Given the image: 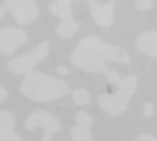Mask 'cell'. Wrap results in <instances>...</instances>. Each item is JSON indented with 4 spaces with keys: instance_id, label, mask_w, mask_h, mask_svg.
Listing matches in <instances>:
<instances>
[{
    "instance_id": "cell-14",
    "label": "cell",
    "mask_w": 157,
    "mask_h": 141,
    "mask_svg": "<svg viewBox=\"0 0 157 141\" xmlns=\"http://www.w3.org/2000/svg\"><path fill=\"white\" fill-rule=\"evenodd\" d=\"M74 102L77 106H86L90 101L89 93L84 88H77L73 92L72 95Z\"/></svg>"
},
{
    "instance_id": "cell-1",
    "label": "cell",
    "mask_w": 157,
    "mask_h": 141,
    "mask_svg": "<svg viewBox=\"0 0 157 141\" xmlns=\"http://www.w3.org/2000/svg\"><path fill=\"white\" fill-rule=\"evenodd\" d=\"M71 61L74 65L86 72H106V63L117 61L129 63V54L119 47L103 41L97 36L84 38L74 50Z\"/></svg>"
},
{
    "instance_id": "cell-17",
    "label": "cell",
    "mask_w": 157,
    "mask_h": 141,
    "mask_svg": "<svg viewBox=\"0 0 157 141\" xmlns=\"http://www.w3.org/2000/svg\"><path fill=\"white\" fill-rule=\"evenodd\" d=\"M136 141H157V138L150 134H142L137 138Z\"/></svg>"
},
{
    "instance_id": "cell-6",
    "label": "cell",
    "mask_w": 157,
    "mask_h": 141,
    "mask_svg": "<svg viewBox=\"0 0 157 141\" xmlns=\"http://www.w3.org/2000/svg\"><path fill=\"white\" fill-rule=\"evenodd\" d=\"M8 9L11 10L13 17L19 25L31 23L39 15V7L31 0H12L6 1Z\"/></svg>"
},
{
    "instance_id": "cell-16",
    "label": "cell",
    "mask_w": 157,
    "mask_h": 141,
    "mask_svg": "<svg viewBox=\"0 0 157 141\" xmlns=\"http://www.w3.org/2000/svg\"><path fill=\"white\" fill-rule=\"evenodd\" d=\"M136 7L140 10H147L149 8L152 7V6L154 5V2L153 1H149V0H140V1H137L136 2Z\"/></svg>"
},
{
    "instance_id": "cell-20",
    "label": "cell",
    "mask_w": 157,
    "mask_h": 141,
    "mask_svg": "<svg viewBox=\"0 0 157 141\" xmlns=\"http://www.w3.org/2000/svg\"><path fill=\"white\" fill-rule=\"evenodd\" d=\"M7 10H9V9H8V6H7L6 1L1 2L0 3V17H2Z\"/></svg>"
},
{
    "instance_id": "cell-8",
    "label": "cell",
    "mask_w": 157,
    "mask_h": 141,
    "mask_svg": "<svg viewBox=\"0 0 157 141\" xmlns=\"http://www.w3.org/2000/svg\"><path fill=\"white\" fill-rule=\"evenodd\" d=\"M88 3L92 17L97 25L103 28H108L113 25L115 2L109 1L101 4L96 1H89Z\"/></svg>"
},
{
    "instance_id": "cell-4",
    "label": "cell",
    "mask_w": 157,
    "mask_h": 141,
    "mask_svg": "<svg viewBox=\"0 0 157 141\" xmlns=\"http://www.w3.org/2000/svg\"><path fill=\"white\" fill-rule=\"evenodd\" d=\"M49 50V43L42 42L28 53L12 59L8 62V68L17 74L27 75L31 72L32 69L48 55Z\"/></svg>"
},
{
    "instance_id": "cell-5",
    "label": "cell",
    "mask_w": 157,
    "mask_h": 141,
    "mask_svg": "<svg viewBox=\"0 0 157 141\" xmlns=\"http://www.w3.org/2000/svg\"><path fill=\"white\" fill-rule=\"evenodd\" d=\"M25 126L28 130H34L37 128H43L45 133L40 141H52V135L62 129L59 119L44 110H39L29 114L26 118Z\"/></svg>"
},
{
    "instance_id": "cell-13",
    "label": "cell",
    "mask_w": 157,
    "mask_h": 141,
    "mask_svg": "<svg viewBox=\"0 0 157 141\" xmlns=\"http://www.w3.org/2000/svg\"><path fill=\"white\" fill-rule=\"evenodd\" d=\"M71 138L73 141H93V137L88 128L81 126H75L71 128Z\"/></svg>"
},
{
    "instance_id": "cell-21",
    "label": "cell",
    "mask_w": 157,
    "mask_h": 141,
    "mask_svg": "<svg viewBox=\"0 0 157 141\" xmlns=\"http://www.w3.org/2000/svg\"><path fill=\"white\" fill-rule=\"evenodd\" d=\"M7 97V92L2 87L0 86V104Z\"/></svg>"
},
{
    "instance_id": "cell-10",
    "label": "cell",
    "mask_w": 157,
    "mask_h": 141,
    "mask_svg": "<svg viewBox=\"0 0 157 141\" xmlns=\"http://www.w3.org/2000/svg\"><path fill=\"white\" fill-rule=\"evenodd\" d=\"M136 47L142 52L157 60V31L142 33L137 39Z\"/></svg>"
},
{
    "instance_id": "cell-18",
    "label": "cell",
    "mask_w": 157,
    "mask_h": 141,
    "mask_svg": "<svg viewBox=\"0 0 157 141\" xmlns=\"http://www.w3.org/2000/svg\"><path fill=\"white\" fill-rule=\"evenodd\" d=\"M144 113L146 117H151L154 114V107L153 105L151 103H146L144 105Z\"/></svg>"
},
{
    "instance_id": "cell-3",
    "label": "cell",
    "mask_w": 157,
    "mask_h": 141,
    "mask_svg": "<svg viewBox=\"0 0 157 141\" xmlns=\"http://www.w3.org/2000/svg\"><path fill=\"white\" fill-rule=\"evenodd\" d=\"M106 73L109 81L117 85V90L112 95H100L98 98V104L106 113L115 117L127 108L131 98L136 92L138 78L133 74L120 77L116 72L109 70Z\"/></svg>"
},
{
    "instance_id": "cell-9",
    "label": "cell",
    "mask_w": 157,
    "mask_h": 141,
    "mask_svg": "<svg viewBox=\"0 0 157 141\" xmlns=\"http://www.w3.org/2000/svg\"><path fill=\"white\" fill-rule=\"evenodd\" d=\"M0 141H21L16 132V118L6 110H0Z\"/></svg>"
},
{
    "instance_id": "cell-19",
    "label": "cell",
    "mask_w": 157,
    "mask_h": 141,
    "mask_svg": "<svg viewBox=\"0 0 157 141\" xmlns=\"http://www.w3.org/2000/svg\"><path fill=\"white\" fill-rule=\"evenodd\" d=\"M56 72L59 74V75H66L68 72H69V70L66 66H63V65H61V66H58L57 69H56Z\"/></svg>"
},
{
    "instance_id": "cell-12",
    "label": "cell",
    "mask_w": 157,
    "mask_h": 141,
    "mask_svg": "<svg viewBox=\"0 0 157 141\" xmlns=\"http://www.w3.org/2000/svg\"><path fill=\"white\" fill-rule=\"evenodd\" d=\"M79 28V23L75 19L69 22H61L55 29L56 34L62 39L71 38Z\"/></svg>"
},
{
    "instance_id": "cell-7",
    "label": "cell",
    "mask_w": 157,
    "mask_h": 141,
    "mask_svg": "<svg viewBox=\"0 0 157 141\" xmlns=\"http://www.w3.org/2000/svg\"><path fill=\"white\" fill-rule=\"evenodd\" d=\"M28 39L26 32L18 28L7 27L0 30V53L11 55L20 45Z\"/></svg>"
},
{
    "instance_id": "cell-2",
    "label": "cell",
    "mask_w": 157,
    "mask_h": 141,
    "mask_svg": "<svg viewBox=\"0 0 157 141\" xmlns=\"http://www.w3.org/2000/svg\"><path fill=\"white\" fill-rule=\"evenodd\" d=\"M19 90L27 98L40 103L53 101L70 93V87L63 80L34 72L25 76Z\"/></svg>"
},
{
    "instance_id": "cell-15",
    "label": "cell",
    "mask_w": 157,
    "mask_h": 141,
    "mask_svg": "<svg viewBox=\"0 0 157 141\" xmlns=\"http://www.w3.org/2000/svg\"><path fill=\"white\" fill-rule=\"evenodd\" d=\"M75 121L78 126L84 127L88 129L93 126V118L85 111H80L77 113V115L75 116Z\"/></svg>"
},
{
    "instance_id": "cell-11",
    "label": "cell",
    "mask_w": 157,
    "mask_h": 141,
    "mask_svg": "<svg viewBox=\"0 0 157 141\" xmlns=\"http://www.w3.org/2000/svg\"><path fill=\"white\" fill-rule=\"evenodd\" d=\"M50 11L55 16L62 18V22H69L75 20L71 7V1L57 0L49 4Z\"/></svg>"
}]
</instances>
